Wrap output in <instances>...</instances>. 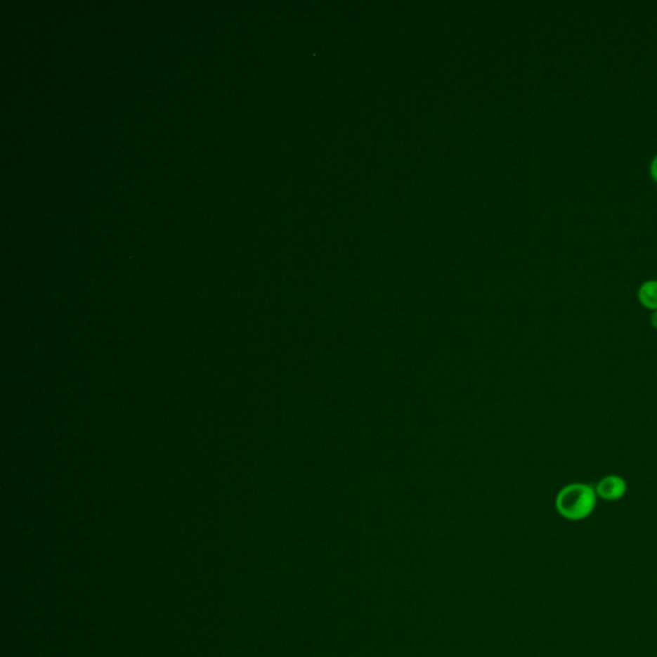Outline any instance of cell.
Returning a JSON list of instances; mask_svg holds the SVG:
<instances>
[{"instance_id":"277c9868","label":"cell","mask_w":657,"mask_h":657,"mask_svg":"<svg viewBox=\"0 0 657 657\" xmlns=\"http://www.w3.org/2000/svg\"><path fill=\"white\" fill-rule=\"evenodd\" d=\"M650 174L651 178H653V181L657 183V155L652 158L650 164Z\"/></svg>"},{"instance_id":"3957f363","label":"cell","mask_w":657,"mask_h":657,"mask_svg":"<svg viewBox=\"0 0 657 657\" xmlns=\"http://www.w3.org/2000/svg\"><path fill=\"white\" fill-rule=\"evenodd\" d=\"M638 299L647 310L657 311V280H647L638 289Z\"/></svg>"},{"instance_id":"5b68a950","label":"cell","mask_w":657,"mask_h":657,"mask_svg":"<svg viewBox=\"0 0 657 657\" xmlns=\"http://www.w3.org/2000/svg\"><path fill=\"white\" fill-rule=\"evenodd\" d=\"M650 323L652 327H653L655 330H657V311H653V312L651 313Z\"/></svg>"},{"instance_id":"6da1fadb","label":"cell","mask_w":657,"mask_h":657,"mask_svg":"<svg viewBox=\"0 0 657 657\" xmlns=\"http://www.w3.org/2000/svg\"><path fill=\"white\" fill-rule=\"evenodd\" d=\"M556 509L566 520L579 521L590 516L597 505L596 489L584 483L562 488L556 497Z\"/></svg>"},{"instance_id":"7a4b0ae2","label":"cell","mask_w":657,"mask_h":657,"mask_svg":"<svg viewBox=\"0 0 657 657\" xmlns=\"http://www.w3.org/2000/svg\"><path fill=\"white\" fill-rule=\"evenodd\" d=\"M596 495L605 501H618L627 493V481L619 475H607L596 486Z\"/></svg>"}]
</instances>
